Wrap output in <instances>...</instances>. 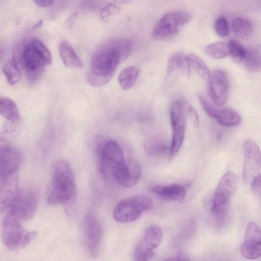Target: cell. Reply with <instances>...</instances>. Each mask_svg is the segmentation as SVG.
Here are the masks:
<instances>
[{"label": "cell", "instance_id": "12", "mask_svg": "<svg viewBox=\"0 0 261 261\" xmlns=\"http://www.w3.org/2000/svg\"><path fill=\"white\" fill-rule=\"evenodd\" d=\"M85 242L87 251L91 257H96L99 250L102 228L100 221L93 212L87 213L84 220Z\"/></svg>", "mask_w": 261, "mask_h": 261}, {"label": "cell", "instance_id": "21", "mask_svg": "<svg viewBox=\"0 0 261 261\" xmlns=\"http://www.w3.org/2000/svg\"><path fill=\"white\" fill-rule=\"evenodd\" d=\"M191 67L187 56L182 53H176L171 55L167 63V72L170 74L173 72L180 71L188 75L190 74Z\"/></svg>", "mask_w": 261, "mask_h": 261}, {"label": "cell", "instance_id": "18", "mask_svg": "<svg viewBox=\"0 0 261 261\" xmlns=\"http://www.w3.org/2000/svg\"><path fill=\"white\" fill-rule=\"evenodd\" d=\"M19 191L17 173L7 178L1 179L0 209L1 213L10 208Z\"/></svg>", "mask_w": 261, "mask_h": 261}, {"label": "cell", "instance_id": "2", "mask_svg": "<svg viewBox=\"0 0 261 261\" xmlns=\"http://www.w3.org/2000/svg\"><path fill=\"white\" fill-rule=\"evenodd\" d=\"M11 60L23 71L29 83L36 82L45 68L52 63L51 54L37 38H25L15 46Z\"/></svg>", "mask_w": 261, "mask_h": 261}, {"label": "cell", "instance_id": "3", "mask_svg": "<svg viewBox=\"0 0 261 261\" xmlns=\"http://www.w3.org/2000/svg\"><path fill=\"white\" fill-rule=\"evenodd\" d=\"M76 185L72 169L65 160L53 165L51 179L47 192V202L53 205L65 204L76 195Z\"/></svg>", "mask_w": 261, "mask_h": 261}, {"label": "cell", "instance_id": "28", "mask_svg": "<svg viewBox=\"0 0 261 261\" xmlns=\"http://www.w3.org/2000/svg\"><path fill=\"white\" fill-rule=\"evenodd\" d=\"M205 54L215 59H221L229 55L228 43L217 42L208 45L205 49Z\"/></svg>", "mask_w": 261, "mask_h": 261}, {"label": "cell", "instance_id": "8", "mask_svg": "<svg viewBox=\"0 0 261 261\" xmlns=\"http://www.w3.org/2000/svg\"><path fill=\"white\" fill-rule=\"evenodd\" d=\"M191 15L181 11H172L165 14L155 24L152 38L156 41H164L175 36L180 26L188 22Z\"/></svg>", "mask_w": 261, "mask_h": 261}, {"label": "cell", "instance_id": "1", "mask_svg": "<svg viewBox=\"0 0 261 261\" xmlns=\"http://www.w3.org/2000/svg\"><path fill=\"white\" fill-rule=\"evenodd\" d=\"M132 47L131 41L126 38L113 39L101 46L92 56L88 83L94 87L107 84L119 65L129 56Z\"/></svg>", "mask_w": 261, "mask_h": 261}, {"label": "cell", "instance_id": "4", "mask_svg": "<svg viewBox=\"0 0 261 261\" xmlns=\"http://www.w3.org/2000/svg\"><path fill=\"white\" fill-rule=\"evenodd\" d=\"M236 175L227 171L220 179L214 193L211 212L217 226H221L225 222L227 207L237 188Z\"/></svg>", "mask_w": 261, "mask_h": 261}, {"label": "cell", "instance_id": "34", "mask_svg": "<svg viewBox=\"0 0 261 261\" xmlns=\"http://www.w3.org/2000/svg\"><path fill=\"white\" fill-rule=\"evenodd\" d=\"M181 102L184 110L187 112V113L191 119L193 124L195 126L197 127L199 125V117L197 112L187 101L184 100Z\"/></svg>", "mask_w": 261, "mask_h": 261}, {"label": "cell", "instance_id": "23", "mask_svg": "<svg viewBox=\"0 0 261 261\" xmlns=\"http://www.w3.org/2000/svg\"><path fill=\"white\" fill-rule=\"evenodd\" d=\"M139 73V69L134 66L122 69L118 76V82L121 88L124 90L132 88L138 80Z\"/></svg>", "mask_w": 261, "mask_h": 261}, {"label": "cell", "instance_id": "27", "mask_svg": "<svg viewBox=\"0 0 261 261\" xmlns=\"http://www.w3.org/2000/svg\"><path fill=\"white\" fill-rule=\"evenodd\" d=\"M231 28L234 34L241 38H247L252 33V27L250 22L243 18H237L233 20Z\"/></svg>", "mask_w": 261, "mask_h": 261}, {"label": "cell", "instance_id": "40", "mask_svg": "<svg viewBox=\"0 0 261 261\" xmlns=\"http://www.w3.org/2000/svg\"><path fill=\"white\" fill-rule=\"evenodd\" d=\"M135 0H113V3L118 5L129 4Z\"/></svg>", "mask_w": 261, "mask_h": 261}, {"label": "cell", "instance_id": "20", "mask_svg": "<svg viewBox=\"0 0 261 261\" xmlns=\"http://www.w3.org/2000/svg\"><path fill=\"white\" fill-rule=\"evenodd\" d=\"M59 51L61 59L65 66L74 68L83 67L82 61L68 42L62 41L59 46Z\"/></svg>", "mask_w": 261, "mask_h": 261}, {"label": "cell", "instance_id": "17", "mask_svg": "<svg viewBox=\"0 0 261 261\" xmlns=\"http://www.w3.org/2000/svg\"><path fill=\"white\" fill-rule=\"evenodd\" d=\"M141 175V169L139 162L134 159H129L115 174L114 181L122 187L129 188L138 183Z\"/></svg>", "mask_w": 261, "mask_h": 261}, {"label": "cell", "instance_id": "39", "mask_svg": "<svg viewBox=\"0 0 261 261\" xmlns=\"http://www.w3.org/2000/svg\"><path fill=\"white\" fill-rule=\"evenodd\" d=\"M36 5L40 7H47L51 5L54 0H34Z\"/></svg>", "mask_w": 261, "mask_h": 261}, {"label": "cell", "instance_id": "5", "mask_svg": "<svg viewBox=\"0 0 261 261\" xmlns=\"http://www.w3.org/2000/svg\"><path fill=\"white\" fill-rule=\"evenodd\" d=\"M98 168L101 175L107 180H114L116 173L124 165L123 151L114 140L105 142L97 150Z\"/></svg>", "mask_w": 261, "mask_h": 261}, {"label": "cell", "instance_id": "32", "mask_svg": "<svg viewBox=\"0 0 261 261\" xmlns=\"http://www.w3.org/2000/svg\"><path fill=\"white\" fill-rule=\"evenodd\" d=\"M120 11L121 7L113 2L100 8V17L102 21L107 22L112 16L119 13Z\"/></svg>", "mask_w": 261, "mask_h": 261}, {"label": "cell", "instance_id": "24", "mask_svg": "<svg viewBox=\"0 0 261 261\" xmlns=\"http://www.w3.org/2000/svg\"><path fill=\"white\" fill-rule=\"evenodd\" d=\"M187 58L191 68L204 81L208 82L211 72L203 60L194 53L189 54Z\"/></svg>", "mask_w": 261, "mask_h": 261}, {"label": "cell", "instance_id": "31", "mask_svg": "<svg viewBox=\"0 0 261 261\" xmlns=\"http://www.w3.org/2000/svg\"><path fill=\"white\" fill-rule=\"evenodd\" d=\"M229 55L236 63L242 62L245 55L246 48L239 42L234 39L230 40L228 43Z\"/></svg>", "mask_w": 261, "mask_h": 261}, {"label": "cell", "instance_id": "16", "mask_svg": "<svg viewBox=\"0 0 261 261\" xmlns=\"http://www.w3.org/2000/svg\"><path fill=\"white\" fill-rule=\"evenodd\" d=\"M199 100L203 109L211 117L215 118L221 125L230 127L238 125L241 121V117L237 112L229 109L216 107L207 101L202 96Z\"/></svg>", "mask_w": 261, "mask_h": 261}, {"label": "cell", "instance_id": "36", "mask_svg": "<svg viewBox=\"0 0 261 261\" xmlns=\"http://www.w3.org/2000/svg\"><path fill=\"white\" fill-rule=\"evenodd\" d=\"M252 190L257 192L261 189V174L255 176L250 183Z\"/></svg>", "mask_w": 261, "mask_h": 261}, {"label": "cell", "instance_id": "13", "mask_svg": "<svg viewBox=\"0 0 261 261\" xmlns=\"http://www.w3.org/2000/svg\"><path fill=\"white\" fill-rule=\"evenodd\" d=\"M207 82L208 92L213 102L218 106L225 104L229 91V79L226 72L219 69L214 70Z\"/></svg>", "mask_w": 261, "mask_h": 261}, {"label": "cell", "instance_id": "15", "mask_svg": "<svg viewBox=\"0 0 261 261\" xmlns=\"http://www.w3.org/2000/svg\"><path fill=\"white\" fill-rule=\"evenodd\" d=\"M22 161L20 153L8 145L0 149V179L7 178L17 173Z\"/></svg>", "mask_w": 261, "mask_h": 261}, {"label": "cell", "instance_id": "37", "mask_svg": "<svg viewBox=\"0 0 261 261\" xmlns=\"http://www.w3.org/2000/svg\"><path fill=\"white\" fill-rule=\"evenodd\" d=\"M168 260H189L190 258L188 255L185 252L180 250L177 252V255L175 258H169Z\"/></svg>", "mask_w": 261, "mask_h": 261}, {"label": "cell", "instance_id": "11", "mask_svg": "<svg viewBox=\"0 0 261 261\" xmlns=\"http://www.w3.org/2000/svg\"><path fill=\"white\" fill-rule=\"evenodd\" d=\"M244 154L243 178L246 184H250L253 178L259 174L261 169V151L257 143L249 139L244 143Z\"/></svg>", "mask_w": 261, "mask_h": 261}, {"label": "cell", "instance_id": "10", "mask_svg": "<svg viewBox=\"0 0 261 261\" xmlns=\"http://www.w3.org/2000/svg\"><path fill=\"white\" fill-rule=\"evenodd\" d=\"M170 116L172 130V141L169 152V160L171 161L179 151L185 138L186 120L182 102L176 100L172 103Z\"/></svg>", "mask_w": 261, "mask_h": 261}, {"label": "cell", "instance_id": "25", "mask_svg": "<svg viewBox=\"0 0 261 261\" xmlns=\"http://www.w3.org/2000/svg\"><path fill=\"white\" fill-rule=\"evenodd\" d=\"M245 67L249 71L261 70V53L256 48L246 49V55L242 62Z\"/></svg>", "mask_w": 261, "mask_h": 261}, {"label": "cell", "instance_id": "41", "mask_svg": "<svg viewBox=\"0 0 261 261\" xmlns=\"http://www.w3.org/2000/svg\"><path fill=\"white\" fill-rule=\"evenodd\" d=\"M43 20L42 19H40L38 21H37L32 27V29L36 30L40 28L43 24Z\"/></svg>", "mask_w": 261, "mask_h": 261}, {"label": "cell", "instance_id": "26", "mask_svg": "<svg viewBox=\"0 0 261 261\" xmlns=\"http://www.w3.org/2000/svg\"><path fill=\"white\" fill-rule=\"evenodd\" d=\"M163 237L161 227L157 225H152L146 229L142 239L146 243L155 249L160 246Z\"/></svg>", "mask_w": 261, "mask_h": 261}, {"label": "cell", "instance_id": "30", "mask_svg": "<svg viewBox=\"0 0 261 261\" xmlns=\"http://www.w3.org/2000/svg\"><path fill=\"white\" fill-rule=\"evenodd\" d=\"M154 250V249L148 245L141 239L135 248L134 252V259L137 261L149 260L153 257Z\"/></svg>", "mask_w": 261, "mask_h": 261}, {"label": "cell", "instance_id": "22", "mask_svg": "<svg viewBox=\"0 0 261 261\" xmlns=\"http://www.w3.org/2000/svg\"><path fill=\"white\" fill-rule=\"evenodd\" d=\"M0 113L9 122L15 124L20 120V114L15 102L6 97L0 99Z\"/></svg>", "mask_w": 261, "mask_h": 261}, {"label": "cell", "instance_id": "33", "mask_svg": "<svg viewBox=\"0 0 261 261\" xmlns=\"http://www.w3.org/2000/svg\"><path fill=\"white\" fill-rule=\"evenodd\" d=\"M214 29L216 33L222 37H226L229 33L227 20L223 17H220L216 20Z\"/></svg>", "mask_w": 261, "mask_h": 261}, {"label": "cell", "instance_id": "19", "mask_svg": "<svg viewBox=\"0 0 261 261\" xmlns=\"http://www.w3.org/2000/svg\"><path fill=\"white\" fill-rule=\"evenodd\" d=\"M149 190L162 199L171 201L181 200L186 195L185 187L178 184L153 186L150 187Z\"/></svg>", "mask_w": 261, "mask_h": 261}, {"label": "cell", "instance_id": "7", "mask_svg": "<svg viewBox=\"0 0 261 261\" xmlns=\"http://www.w3.org/2000/svg\"><path fill=\"white\" fill-rule=\"evenodd\" d=\"M153 207L152 199L147 195L133 196L116 204L113 211V217L117 222L130 223L138 219L144 211L150 210Z\"/></svg>", "mask_w": 261, "mask_h": 261}, {"label": "cell", "instance_id": "14", "mask_svg": "<svg viewBox=\"0 0 261 261\" xmlns=\"http://www.w3.org/2000/svg\"><path fill=\"white\" fill-rule=\"evenodd\" d=\"M240 252L247 259H255L261 256V229L255 222L251 221L247 225Z\"/></svg>", "mask_w": 261, "mask_h": 261}, {"label": "cell", "instance_id": "9", "mask_svg": "<svg viewBox=\"0 0 261 261\" xmlns=\"http://www.w3.org/2000/svg\"><path fill=\"white\" fill-rule=\"evenodd\" d=\"M39 199L38 189L34 186H27L19 191L9 212L20 221L29 220L36 212Z\"/></svg>", "mask_w": 261, "mask_h": 261}, {"label": "cell", "instance_id": "38", "mask_svg": "<svg viewBox=\"0 0 261 261\" xmlns=\"http://www.w3.org/2000/svg\"><path fill=\"white\" fill-rule=\"evenodd\" d=\"M77 15L78 13L77 12H74L69 16L66 22V24L67 28H70L72 27L75 21Z\"/></svg>", "mask_w": 261, "mask_h": 261}, {"label": "cell", "instance_id": "29", "mask_svg": "<svg viewBox=\"0 0 261 261\" xmlns=\"http://www.w3.org/2000/svg\"><path fill=\"white\" fill-rule=\"evenodd\" d=\"M3 71L8 83L11 85L17 84L21 79L22 71L12 60L4 64Z\"/></svg>", "mask_w": 261, "mask_h": 261}, {"label": "cell", "instance_id": "35", "mask_svg": "<svg viewBox=\"0 0 261 261\" xmlns=\"http://www.w3.org/2000/svg\"><path fill=\"white\" fill-rule=\"evenodd\" d=\"M82 7L85 9H96L100 3L98 0H83L81 3Z\"/></svg>", "mask_w": 261, "mask_h": 261}, {"label": "cell", "instance_id": "6", "mask_svg": "<svg viewBox=\"0 0 261 261\" xmlns=\"http://www.w3.org/2000/svg\"><path fill=\"white\" fill-rule=\"evenodd\" d=\"M20 220L9 212L2 223V237L5 246L10 250H16L29 245L36 237L34 231L25 232Z\"/></svg>", "mask_w": 261, "mask_h": 261}]
</instances>
